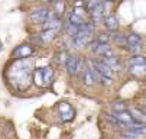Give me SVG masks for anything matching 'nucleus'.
Here are the masks:
<instances>
[{
    "mask_svg": "<svg viewBox=\"0 0 146 139\" xmlns=\"http://www.w3.org/2000/svg\"><path fill=\"white\" fill-rule=\"evenodd\" d=\"M7 77L9 81L15 86V88L26 90L32 81V67L29 63L17 61L9 68Z\"/></svg>",
    "mask_w": 146,
    "mask_h": 139,
    "instance_id": "obj_1",
    "label": "nucleus"
},
{
    "mask_svg": "<svg viewBox=\"0 0 146 139\" xmlns=\"http://www.w3.org/2000/svg\"><path fill=\"white\" fill-rule=\"evenodd\" d=\"M93 32H94V26H93V23H84V25L80 28V31L72 36V44H74L77 48L86 47V45L90 42Z\"/></svg>",
    "mask_w": 146,
    "mask_h": 139,
    "instance_id": "obj_2",
    "label": "nucleus"
},
{
    "mask_svg": "<svg viewBox=\"0 0 146 139\" xmlns=\"http://www.w3.org/2000/svg\"><path fill=\"white\" fill-rule=\"evenodd\" d=\"M48 15H49V10L46 7H39L36 10H33L29 16L31 22L32 23H36V25H44L48 19Z\"/></svg>",
    "mask_w": 146,
    "mask_h": 139,
    "instance_id": "obj_3",
    "label": "nucleus"
},
{
    "mask_svg": "<svg viewBox=\"0 0 146 139\" xmlns=\"http://www.w3.org/2000/svg\"><path fill=\"white\" fill-rule=\"evenodd\" d=\"M142 45V38L137 35V33H130L127 35V49L130 54H135L137 55V52L140 51V47Z\"/></svg>",
    "mask_w": 146,
    "mask_h": 139,
    "instance_id": "obj_4",
    "label": "nucleus"
},
{
    "mask_svg": "<svg viewBox=\"0 0 146 139\" xmlns=\"http://www.w3.org/2000/svg\"><path fill=\"white\" fill-rule=\"evenodd\" d=\"M58 110H59L61 119L64 122H70V120H72V119H74V109L68 103H65V102L59 103L58 104Z\"/></svg>",
    "mask_w": 146,
    "mask_h": 139,
    "instance_id": "obj_5",
    "label": "nucleus"
},
{
    "mask_svg": "<svg viewBox=\"0 0 146 139\" xmlns=\"http://www.w3.org/2000/svg\"><path fill=\"white\" fill-rule=\"evenodd\" d=\"M93 61V64H94V67H96V70L98 71V74L100 75H103V77H107V78H111V75H113V70L103 61V59H91Z\"/></svg>",
    "mask_w": 146,
    "mask_h": 139,
    "instance_id": "obj_6",
    "label": "nucleus"
},
{
    "mask_svg": "<svg viewBox=\"0 0 146 139\" xmlns=\"http://www.w3.org/2000/svg\"><path fill=\"white\" fill-rule=\"evenodd\" d=\"M65 68H67V72L70 75H77L80 72V61H78V58L70 55L68 59H67V63H65Z\"/></svg>",
    "mask_w": 146,
    "mask_h": 139,
    "instance_id": "obj_7",
    "label": "nucleus"
},
{
    "mask_svg": "<svg viewBox=\"0 0 146 139\" xmlns=\"http://www.w3.org/2000/svg\"><path fill=\"white\" fill-rule=\"evenodd\" d=\"M59 26H61V19L55 15V12H49L46 22L44 23V31L45 29H56L58 31Z\"/></svg>",
    "mask_w": 146,
    "mask_h": 139,
    "instance_id": "obj_8",
    "label": "nucleus"
},
{
    "mask_svg": "<svg viewBox=\"0 0 146 139\" xmlns=\"http://www.w3.org/2000/svg\"><path fill=\"white\" fill-rule=\"evenodd\" d=\"M33 54V48L31 45H20L17 47L15 51H13V57L19 58V59H23V58H28Z\"/></svg>",
    "mask_w": 146,
    "mask_h": 139,
    "instance_id": "obj_9",
    "label": "nucleus"
},
{
    "mask_svg": "<svg viewBox=\"0 0 146 139\" xmlns=\"http://www.w3.org/2000/svg\"><path fill=\"white\" fill-rule=\"evenodd\" d=\"M104 13H106V3H101L97 9H94L90 15H91V21H93V23H98L101 19H104L106 16H104Z\"/></svg>",
    "mask_w": 146,
    "mask_h": 139,
    "instance_id": "obj_10",
    "label": "nucleus"
},
{
    "mask_svg": "<svg viewBox=\"0 0 146 139\" xmlns=\"http://www.w3.org/2000/svg\"><path fill=\"white\" fill-rule=\"evenodd\" d=\"M132 117H133V122L135 123H142V125H146V113L142 112L140 109H130L129 110Z\"/></svg>",
    "mask_w": 146,
    "mask_h": 139,
    "instance_id": "obj_11",
    "label": "nucleus"
},
{
    "mask_svg": "<svg viewBox=\"0 0 146 139\" xmlns=\"http://www.w3.org/2000/svg\"><path fill=\"white\" fill-rule=\"evenodd\" d=\"M81 80L86 86H93L96 83V77L88 68H84V70H81Z\"/></svg>",
    "mask_w": 146,
    "mask_h": 139,
    "instance_id": "obj_12",
    "label": "nucleus"
},
{
    "mask_svg": "<svg viewBox=\"0 0 146 139\" xmlns=\"http://www.w3.org/2000/svg\"><path fill=\"white\" fill-rule=\"evenodd\" d=\"M93 51H94L97 55H101V57L111 55V52H110L107 44H101V42H97V41H96V44H94V47H93Z\"/></svg>",
    "mask_w": 146,
    "mask_h": 139,
    "instance_id": "obj_13",
    "label": "nucleus"
},
{
    "mask_svg": "<svg viewBox=\"0 0 146 139\" xmlns=\"http://www.w3.org/2000/svg\"><path fill=\"white\" fill-rule=\"evenodd\" d=\"M103 22H104L106 29H109V31H116L119 28V21L116 16H106L103 19Z\"/></svg>",
    "mask_w": 146,
    "mask_h": 139,
    "instance_id": "obj_14",
    "label": "nucleus"
},
{
    "mask_svg": "<svg viewBox=\"0 0 146 139\" xmlns=\"http://www.w3.org/2000/svg\"><path fill=\"white\" fill-rule=\"evenodd\" d=\"M114 116L119 119V122H121L124 126L126 125H129V123H135L133 122V117H132V114H130V112H119V113H114Z\"/></svg>",
    "mask_w": 146,
    "mask_h": 139,
    "instance_id": "obj_15",
    "label": "nucleus"
},
{
    "mask_svg": "<svg viewBox=\"0 0 146 139\" xmlns=\"http://www.w3.org/2000/svg\"><path fill=\"white\" fill-rule=\"evenodd\" d=\"M124 128L127 129V132H132V133H136V135L146 133V125H142V123H129Z\"/></svg>",
    "mask_w": 146,
    "mask_h": 139,
    "instance_id": "obj_16",
    "label": "nucleus"
},
{
    "mask_svg": "<svg viewBox=\"0 0 146 139\" xmlns=\"http://www.w3.org/2000/svg\"><path fill=\"white\" fill-rule=\"evenodd\" d=\"M103 61L106 63L111 70H117V68H120V64H119L117 58H116L114 55H106V57H103Z\"/></svg>",
    "mask_w": 146,
    "mask_h": 139,
    "instance_id": "obj_17",
    "label": "nucleus"
},
{
    "mask_svg": "<svg viewBox=\"0 0 146 139\" xmlns=\"http://www.w3.org/2000/svg\"><path fill=\"white\" fill-rule=\"evenodd\" d=\"M33 81L38 87H44L45 81H44V74H42V68H36L33 71Z\"/></svg>",
    "mask_w": 146,
    "mask_h": 139,
    "instance_id": "obj_18",
    "label": "nucleus"
},
{
    "mask_svg": "<svg viewBox=\"0 0 146 139\" xmlns=\"http://www.w3.org/2000/svg\"><path fill=\"white\" fill-rule=\"evenodd\" d=\"M55 35H56V29H45L39 36L42 39V42H49L55 38Z\"/></svg>",
    "mask_w": 146,
    "mask_h": 139,
    "instance_id": "obj_19",
    "label": "nucleus"
},
{
    "mask_svg": "<svg viewBox=\"0 0 146 139\" xmlns=\"http://www.w3.org/2000/svg\"><path fill=\"white\" fill-rule=\"evenodd\" d=\"M68 22H70L71 25H74V26H78V28H81L82 25L86 23L84 21H82V17H81V16H77L75 13H70V16H68Z\"/></svg>",
    "mask_w": 146,
    "mask_h": 139,
    "instance_id": "obj_20",
    "label": "nucleus"
},
{
    "mask_svg": "<svg viewBox=\"0 0 146 139\" xmlns=\"http://www.w3.org/2000/svg\"><path fill=\"white\" fill-rule=\"evenodd\" d=\"M42 74H44L45 86H48V84L52 81V78H54V70H52V67H45V68H42Z\"/></svg>",
    "mask_w": 146,
    "mask_h": 139,
    "instance_id": "obj_21",
    "label": "nucleus"
},
{
    "mask_svg": "<svg viewBox=\"0 0 146 139\" xmlns=\"http://www.w3.org/2000/svg\"><path fill=\"white\" fill-rule=\"evenodd\" d=\"M146 64V58L143 55H133L130 59H129V65L133 67V65H143Z\"/></svg>",
    "mask_w": 146,
    "mask_h": 139,
    "instance_id": "obj_22",
    "label": "nucleus"
},
{
    "mask_svg": "<svg viewBox=\"0 0 146 139\" xmlns=\"http://www.w3.org/2000/svg\"><path fill=\"white\" fill-rule=\"evenodd\" d=\"M103 3V0H87L86 2V10L88 13H91L94 9H97L100 5Z\"/></svg>",
    "mask_w": 146,
    "mask_h": 139,
    "instance_id": "obj_23",
    "label": "nucleus"
},
{
    "mask_svg": "<svg viewBox=\"0 0 146 139\" xmlns=\"http://www.w3.org/2000/svg\"><path fill=\"white\" fill-rule=\"evenodd\" d=\"M54 12H55L56 16L64 15V12H65V5H64V2H62V0H56V2H55V5H54Z\"/></svg>",
    "mask_w": 146,
    "mask_h": 139,
    "instance_id": "obj_24",
    "label": "nucleus"
},
{
    "mask_svg": "<svg viewBox=\"0 0 146 139\" xmlns=\"http://www.w3.org/2000/svg\"><path fill=\"white\" fill-rule=\"evenodd\" d=\"M130 72L135 75H145L146 74V64L143 65H133L130 67Z\"/></svg>",
    "mask_w": 146,
    "mask_h": 139,
    "instance_id": "obj_25",
    "label": "nucleus"
},
{
    "mask_svg": "<svg viewBox=\"0 0 146 139\" xmlns=\"http://www.w3.org/2000/svg\"><path fill=\"white\" fill-rule=\"evenodd\" d=\"M111 39H113V42L114 44H120V45H127V38H124L123 35H113L111 36Z\"/></svg>",
    "mask_w": 146,
    "mask_h": 139,
    "instance_id": "obj_26",
    "label": "nucleus"
},
{
    "mask_svg": "<svg viewBox=\"0 0 146 139\" xmlns=\"http://www.w3.org/2000/svg\"><path fill=\"white\" fill-rule=\"evenodd\" d=\"M113 109L116 110V113H119V112H126V106H124L123 102H116V103H113Z\"/></svg>",
    "mask_w": 146,
    "mask_h": 139,
    "instance_id": "obj_27",
    "label": "nucleus"
},
{
    "mask_svg": "<svg viewBox=\"0 0 146 139\" xmlns=\"http://www.w3.org/2000/svg\"><path fill=\"white\" fill-rule=\"evenodd\" d=\"M121 139H139V135L136 133H132V132H127L121 136Z\"/></svg>",
    "mask_w": 146,
    "mask_h": 139,
    "instance_id": "obj_28",
    "label": "nucleus"
},
{
    "mask_svg": "<svg viewBox=\"0 0 146 139\" xmlns=\"http://www.w3.org/2000/svg\"><path fill=\"white\" fill-rule=\"evenodd\" d=\"M72 13H75L77 16H81L82 17V15H84V7H74V12Z\"/></svg>",
    "mask_w": 146,
    "mask_h": 139,
    "instance_id": "obj_29",
    "label": "nucleus"
},
{
    "mask_svg": "<svg viewBox=\"0 0 146 139\" xmlns=\"http://www.w3.org/2000/svg\"><path fill=\"white\" fill-rule=\"evenodd\" d=\"M74 6H75V7H84V6H86V3L82 2V0H77Z\"/></svg>",
    "mask_w": 146,
    "mask_h": 139,
    "instance_id": "obj_30",
    "label": "nucleus"
},
{
    "mask_svg": "<svg viewBox=\"0 0 146 139\" xmlns=\"http://www.w3.org/2000/svg\"><path fill=\"white\" fill-rule=\"evenodd\" d=\"M3 49V45H2V42H0V51H2Z\"/></svg>",
    "mask_w": 146,
    "mask_h": 139,
    "instance_id": "obj_31",
    "label": "nucleus"
},
{
    "mask_svg": "<svg viewBox=\"0 0 146 139\" xmlns=\"http://www.w3.org/2000/svg\"><path fill=\"white\" fill-rule=\"evenodd\" d=\"M44 2H51V0H44Z\"/></svg>",
    "mask_w": 146,
    "mask_h": 139,
    "instance_id": "obj_32",
    "label": "nucleus"
}]
</instances>
